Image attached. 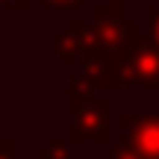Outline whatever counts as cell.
<instances>
[{
	"label": "cell",
	"instance_id": "obj_12",
	"mask_svg": "<svg viewBox=\"0 0 159 159\" xmlns=\"http://www.w3.org/2000/svg\"><path fill=\"white\" fill-rule=\"evenodd\" d=\"M118 3H121V0H118Z\"/></svg>",
	"mask_w": 159,
	"mask_h": 159
},
{
	"label": "cell",
	"instance_id": "obj_11",
	"mask_svg": "<svg viewBox=\"0 0 159 159\" xmlns=\"http://www.w3.org/2000/svg\"><path fill=\"white\" fill-rule=\"evenodd\" d=\"M9 3H15V0H0V6H9Z\"/></svg>",
	"mask_w": 159,
	"mask_h": 159
},
{
	"label": "cell",
	"instance_id": "obj_7",
	"mask_svg": "<svg viewBox=\"0 0 159 159\" xmlns=\"http://www.w3.org/2000/svg\"><path fill=\"white\" fill-rule=\"evenodd\" d=\"M41 159H68V148H65L62 142H50L44 148V156Z\"/></svg>",
	"mask_w": 159,
	"mask_h": 159
},
{
	"label": "cell",
	"instance_id": "obj_9",
	"mask_svg": "<svg viewBox=\"0 0 159 159\" xmlns=\"http://www.w3.org/2000/svg\"><path fill=\"white\" fill-rule=\"evenodd\" d=\"M150 39H153L156 47H159V9L150 12Z\"/></svg>",
	"mask_w": 159,
	"mask_h": 159
},
{
	"label": "cell",
	"instance_id": "obj_3",
	"mask_svg": "<svg viewBox=\"0 0 159 159\" xmlns=\"http://www.w3.org/2000/svg\"><path fill=\"white\" fill-rule=\"evenodd\" d=\"M94 35H97V47L106 53H118L136 39V24L124 21L121 15V3L118 0H109L106 6H97L94 9Z\"/></svg>",
	"mask_w": 159,
	"mask_h": 159
},
{
	"label": "cell",
	"instance_id": "obj_2",
	"mask_svg": "<svg viewBox=\"0 0 159 159\" xmlns=\"http://www.w3.org/2000/svg\"><path fill=\"white\" fill-rule=\"evenodd\" d=\"M121 56H124L127 85H144V89H156L159 85V47L153 39L136 35L121 50Z\"/></svg>",
	"mask_w": 159,
	"mask_h": 159
},
{
	"label": "cell",
	"instance_id": "obj_6",
	"mask_svg": "<svg viewBox=\"0 0 159 159\" xmlns=\"http://www.w3.org/2000/svg\"><path fill=\"white\" fill-rule=\"evenodd\" d=\"M109 159H144L142 153H139L133 144H127V142H121V144H115L112 148V153H109Z\"/></svg>",
	"mask_w": 159,
	"mask_h": 159
},
{
	"label": "cell",
	"instance_id": "obj_4",
	"mask_svg": "<svg viewBox=\"0 0 159 159\" xmlns=\"http://www.w3.org/2000/svg\"><path fill=\"white\" fill-rule=\"evenodd\" d=\"M124 142L144 159H159V115H124Z\"/></svg>",
	"mask_w": 159,
	"mask_h": 159
},
{
	"label": "cell",
	"instance_id": "obj_1",
	"mask_svg": "<svg viewBox=\"0 0 159 159\" xmlns=\"http://www.w3.org/2000/svg\"><path fill=\"white\" fill-rule=\"evenodd\" d=\"M94 83L91 80H71V142H83V139H94V142H106L109 139V103L97 100Z\"/></svg>",
	"mask_w": 159,
	"mask_h": 159
},
{
	"label": "cell",
	"instance_id": "obj_8",
	"mask_svg": "<svg viewBox=\"0 0 159 159\" xmlns=\"http://www.w3.org/2000/svg\"><path fill=\"white\" fill-rule=\"evenodd\" d=\"M83 0H41V6L47 9H71V6H80Z\"/></svg>",
	"mask_w": 159,
	"mask_h": 159
},
{
	"label": "cell",
	"instance_id": "obj_10",
	"mask_svg": "<svg viewBox=\"0 0 159 159\" xmlns=\"http://www.w3.org/2000/svg\"><path fill=\"white\" fill-rule=\"evenodd\" d=\"M0 159H15V142H0Z\"/></svg>",
	"mask_w": 159,
	"mask_h": 159
},
{
	"label": "cell",
	"instance_id": "obj_5",
	"mask_svg": "<svg viewBox=\"0 0 159 159\" xmlns=\"http://www.w3.org/2000/svg\"><path fill=\"white\" fill-rule=\"evenodd\" d=\"M94 44H97L94 30L83 21H71L68 30L56 39V53L62 59H77V56H85Z\"/></svg>",
	"mask_w": 159,
	"mask_h": 159
}]
</instances>
